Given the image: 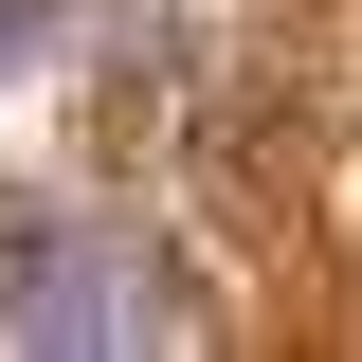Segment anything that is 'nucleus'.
Returning <instances> with one entry per match:
<instances>
[{"instance_id":"1","label":"nucleus","mask_w":362,"mask_h":362,"mask_svg":"<svg viewBox=\"0 0 362 362\" xmlns=\"http://www.w3.org/2000/svg\"><path fill=\"white\" fill-rule=\"evenodd\" d=\"M0 37H18V0H0Z\"/></svg>"}]
</instances>
